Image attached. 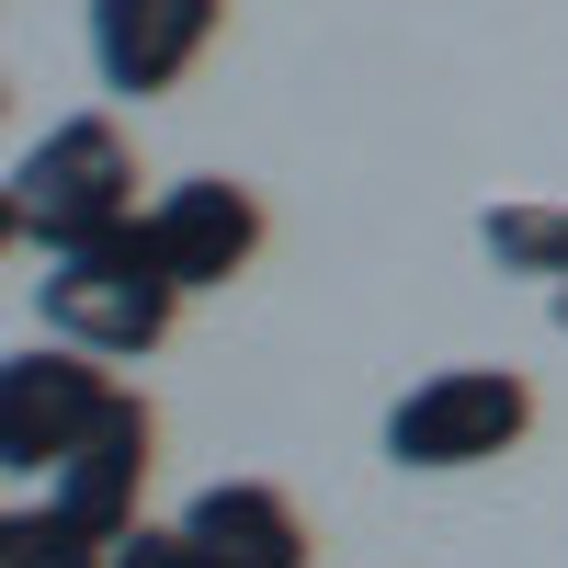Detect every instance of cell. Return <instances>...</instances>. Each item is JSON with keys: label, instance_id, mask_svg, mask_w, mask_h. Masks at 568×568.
<instances>
[{"label": "cell", "instance_id": "cell-5", "mask_svg": "<svg viewBox=\"0 0 568 568\" xmlns=\"http://www.w3.org/2000/svg\"><path fill=\"white\" fill-rule=\"evenodd\" d=\"M136 227H149V251H160V273L182 284V296H216V284H240V273L262 262V240H273L262 194H251V182H227V171L160 182Z\"/></svg>", "mask_w": 568, "mask_h": 568}, {"label": "cell", "instance_id": "cell-7", "mask_svg": "<svg viewBox=\"0 0 568 568\" xmlns=\"http://www.w3.org/2000/svg\"><path fill=\"white\" fill-rule=\"evenodd\" d=\"M149 466H160V409L149 398H114V420H103V433H91L69 466H58V478H45V500H58L69 511V524L80 535H136V524H149V511H136V500H149Z\"/></svg>", "mask_w": 568, "mask_h": 568}, {"label": "cell", "instance_id": "cell-10", "mask_svg": "<svg viewBox=\"0 0 568 568\" xmlns=\"http://www.w3.org/2000/svg\"><path fill=\"white\" fill-rule=\"evenodd\" d=\"M114 546L103 535H80L58 500H23V511H0V568H103Z\"/></svg>", "mask_w": 568, "mask_h": 568}, {"label": "cell", "instance_id": "cell-1", "mask_svg": "<svg viewBox=\"0 0 568 568\" xmlns=\"http://www.w3.org/2000/svg\"><path fill=\"white\" fill-rule=\"evenodd\" d=\"M136 136L114 114H69L45 125L34 149L12 160V194H0V216H12V240L45 262V251H80V240H114V227H136L149 205H136Z\"/></svg>", "mask_w": 568, "mask_h": 568}, {"label": "cell", "instance_id": "cell-3", "mask_svg": "<svg viewBox=\"0 0 568 568\" xmlns=\"http://www.w3.org/2000/svg\"><path fill=\"white\" fill-rule=\"evenodd\" d=\"M535 433V387L511 364H444L420 375L409 398H387V466L398 478H466V466H500Z\"/></svg>", "mask_w": 568, "mask_h": 568}, {"label": "cell", "instance_id": "cell-11", "mask_svg": "<svg viewBox=\"0 0 568 568\" xmlns=\"http://www.w3.org/2000/svg\"><path fill=\"white\" fill-rule=\"evenodd\" d=\"M103 568H216L194 535H182V511H171V524H136V535H114V557Z\"/></svg>", "mask_w": 568, "mask_h": 568}, {"label": "cell", "instance_id": "cell-9", "mask_svg": "<svg viewBox=\"0 0 568 568\" xmlns=\"http://www.w3.org/2000/svg\"><path fill=\"white\" fill-rule=\"evenodd\" d=\"M478 251H489L500 273L568 284V205H489V216H478Z\"/></svg>", "mask_w": 568, "mask_h": 568}, {"label": "cell", "instance_id": "cell-4", "mask_svg": "<svg viewBox=\"0 0 568 568\" xmlns=\"http://www.w3.org/2000/svg\"><path fill=\"white\" fill-rule=\"evenodd\" d=\"M114 398H125V375L103 364V353H80V342H23L12 364H0V466L12 478H58V466L114 420Z\"/></svg>", "mask_w": 568, "mask_h": 568}, {"label": "cell", "instance_id": "cell-12", "mask_svg": "<svg viewBox=\"0 0 568 568\" xmlns=\"http://www.w3.org/2000/svg\"><path fill=\"white\" fill-rule=\"evenodd\" d=\"M557 329H568V284H557Z\"/></svg>", "mask_w": 568, "mask_h": 568}, {"label": "cell", "instance_id": "cell-6", "mask_svg": "<svg viewBox=\"0 0 568 568\" xmlns=\"http://www.w3.org/2000/svg\"><path fill=\"white\" fill-rule=\"evenodd\" d=\"M227 34V0H91V80L114 103H160L182 91Z\"/></svg>", "mask_w": 568, "mask_h": 568}, {"label": "cell", "instance_id": "cell-2", "mask_svg": "<svg viewBox=\"0 0 568 568\" xmlns=\"http://www.w3.org/2000/svg\"><path fill=\"white\" fill-rule=\"evenodd\" d=\"M34 318L58 329V342L103 353V364H136V353H160V342H171V318H182V284L160 273L149 227H114V240L45 251V273H34Z\"/></svg>", "mask_w": 568, "mask_h": 568}, {"label": "cell", "instance_id": "cell-8", "mask_svg": "<svg viewBox=\"0 0 568 568\" xmlns=\"http://www.w3.org/2000/svg\"><path fill=\"white\" fill-rule=\"evenodd\" d=\"M182 535H194L216 568H307L318 557L296 489H273V478H205L182 500Z\"/></svg>", "mask_w": 568, "mask_h": 568}]
</instances>
